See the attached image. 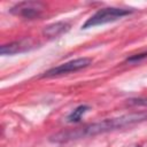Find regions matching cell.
Segmentation results:
<instances>
[{"label":"cell","instance_id":"1","mask_svg":"<svg viewBox=\"0 0 147 147\" xmlns=\"http://www.w3.org/2000/svg\"><path fill=\"white\" fill-rule=\"evenodd\" d=\"M147 119V113H136V114H129L123 115L115 118H107L101 122L90 123L85 124L83 126H78L70 130H62L53 136L49 137V141L52 142H68L71 140H77L80 138L86 137H93L96 134H102L109 131L123 129L126 126H131L133 124L144 122Z\"/></svg>","mask_w":147,"mask_h":147},{"label":"cell","instance_id":"2","mask_svg":"<svg viewBox=\"0 0 147 147\" xmlns=\"http://www.w3.org/2000/svg\"><path fill=\"white\" fill-rule=\"evenodd\" d=\"M133 10L132 9H124V8H116V7H108V8H102L98 10L93 16H91L82 26V29H88L92 26L106 24L113 21H116L123 16L130 15Z\"/></svg>","mask_w":147,"mask_h":147},{"label":"cell","instance_id":"3","mask_svg":"<svg viewBox=\"0 0 147 147\" xmlns=\"http://www.w3.org/2000/svg\"><path fill=\"white\" fill-rule=\"evenodd\" d=\"M45 9H46V6L40 1H22L14 5L9 9V13L15 16L33 20L41 16Z\"/></svg>","mask_w":147,"mask_h":147},{"label":"cell","instance_id":"4","mask_svg":"<svg viewBox=\"0 0 147 147\" xmlns=\"http://www.w3.org/2000/svg\"><path fill=\"white\" fill-rule=\"evenodd\" d=\"M92 61L93 60L91 57H79L76 60H71V61H68L63 64H60L57 67H54V68L45 71L41 77H54V76H59V75H63V74H68V72L78 71L80 69L88 67L92 63Z\"/></svg>","mask_w":147,"mask_h":147},{"label":"cell","instance_id":"5","mask_svg":"<svg viewBox=\"0 0 147 147\" xmlns=\"http://www.w3.org/2000/svg\"><path fill=\"white\" fill-rule=\"evenodd\" d=\"M34 47V44L31 39H21V40H16L6 45H2L0 48V54L1 55H14V54H18V53H23L26 51H30Z\"/></svg>","mask_w":147,"mask_h":147},{"label":"cell","instance_id":"6","mask_svg":"<svg viewBox=\"0 0 147 147\" xmlns=\"http://www.w3.org/2000/svg\"><path fill=\"white\" fill-rule=\"evenodd\" d=\"M70 29V24L67 22H55L44 28L42 33L48 38H56Z\"/></svg>","mask_w":147,"mask_h":147},{"label":"cell","instance_id":"7","mask_svg":"<svg viewBox=\"0 0 147 147\" xmlns=\"http://www.w3.org/2000/svg\"><path fill=\"white\" fill-rule=\"evenodd\" d=\"M88 109H90V107L86 106V105H80V106H78L77 108H75V109L69 114V116L67 117V121H68L69 123L79 122L80 118H82V116H83Z\"/></svg>","mask_w":147,"mask_h":147},{"label":"cell","instance_id":"8","mask_svg":"<svg viewBox=\"0 0 147 147\" xmlns=\"http://www.w3.org/2000/svg\"><path fill=\"white\" fill-rule=\"evenodd\" d=\"M145 57H147V52H145V53H140V54H134V55H132V56L127 57V59H126V62L136 63V62L141 61V60H142V59H145Z\"/></svg>","mask_w":147,"mask_h":147},{"label":"cell","instance_id":"9","mask_svg":"<svg viewBox=\"0 0 147 147\" xmlns=\"http://www.w3.org/2000/svg\"><path fill=\"white\" fill-rule=\"evenodd\" d=\"M129 105H144L147 106V100H141V99H130L127 100Z\"/></svg>","mask_w":147,"mask_h":147},{"label":"cell","instance_id":"10","mask_svg":"<svg viewBox=\"0 0 147 147\" xmlns=\"http://www.w3.org/2000/svg\"><path fill=\"white\" fill-rule=\"evenodd\" d=\"M137 147H141V146H137Z\"/></svg>","mask_w":147,"mask_h":147}]
</instances>
